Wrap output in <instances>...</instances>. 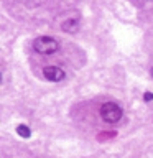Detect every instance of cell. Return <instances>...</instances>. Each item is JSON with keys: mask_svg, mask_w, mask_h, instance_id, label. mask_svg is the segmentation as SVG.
Returning <instances> with one entry per match:
<instances>
[{"mask_svg": "<svg viewBox=\"0 0 153 158\" xmlns=\"http://www.w3.org/2000/svg\"><path fill=\"white\" fill-rule=\"evenodd\" d=\"M99 114H101L102 120L107 123H117L123 117V110L117 102H104Z\"/></svg>", "mask_w": 153, "mask_h": 158, "instance_id": "obj_1", "label": "cell"}, {"mask_svg": "<svg viewBox=\"0 0 153 158\" xmlns=\"http://www.w3.org/2000/svg\"><path fill=\"white\" fill-rule=\"evenodd\" d=\"M33 49L39 54H53L59 49V41L53 36H38L33 41Z\"/></svg>", "mask_w": 153, "mask_h": 158, "instance_id": "obj_2", "label": "cell"}, {"mask_svg": "<svg viewBox=\"0 0 153 158\" xmlns=\"http://www.w3.org/2000/svg\"><path fill=\"white\" fill-rule=\"evenodd\" d=\"M43 76L46 81L61 82L63 79L66 77V73H64V69H61L59 66H44L43 68Z\"/></svg>", "mask_w": 153, "mask_h": 158, "instance_id": "obj_3", "label": "cell"}, {"mask_svg": "<svg viewBox=\"0 0 153 158\" xmlns=\"http://www.w3.org/2000/svg\"><path fill=\"white\" fill-rule=\"evenodd\" d=\"M61 28H63V31H66V33H76L79 30V20L77 18H68L66 22H63Z\"/></svg>", "mask_w": 153, "mask_h": 158, "instance_id": "obj_4", "label": "cell"}, {"mask_svg": "<svg viewBox=\"0 0 153 158\" xmlns=\"http://www.w3.org/2000/svg\"><path fill=\"white\" fill-rule=\"evenodd\" d=\"M17 133L20 137H23V138H28L30 135H31V130H30V127H27V125H18L17 127Z\"/></svg>", "mask_w": 153, "mask_h": 158, "instance_id": "obj_5", "label": "cell"}, {"mask_svg": "<svg viewBox=\"0 0 153 158\" xmlns=\"http://www.w3.org/2000/svg\"><path fill=\"white\" fill-rule=\"evenodd\" d=\"M143 101H147V102L153 101V94L151 92H145V94H143Z\"/></svg>", "mask_w": 153, "mask_h": 158, "instance_id": "obj_6", "label": "cell"}, {"mask_svg": "<svg viewBox=\"0 0 153 158\" xmlns=\"http://www.w3.org/2000/svg\"><path fill=\"white\" fill-rule=\"evenodd\" d=\"M150 74H151V77H153V68L150 69Z\"/></svg>", "mask_w": 153, "mask_h": 158, "instance_id": "obj_7", "label": "cell"}]
</instances>
